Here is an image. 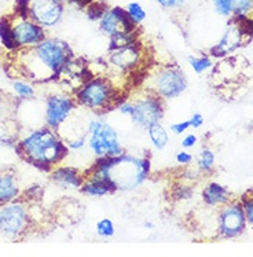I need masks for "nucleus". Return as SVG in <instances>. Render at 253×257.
<instances>
[{"label":"nucleus","mask_w":253,"mask_h":257,"mask_svg":"<svg viewBox=\"0 0 253 257\" xmlns=\"http://www.w3.org/2000/svg\"><path fill=\"white\" fill-rule=\"evenodd\" d=\"M16 55L21 77L33 83H58L63 66L74 53L63 39L47 36L37 46L21 50Z\"/></svg>","instance_id":"obj_1"},{"label":"nucleus","mask_w":253,"mask_h":257,"mask_svg":"<svg viewBox=\"0 0 253 257\" xmlns=\"http://www.w3.org/2000/svg\"><path fill=\"white\" fill-rule=\"evenodd\" d=\"M152 173V161L148 156L122 153L116 157L94 158L84 175L109 179L120 193H134L141 189Z\"/></svg>","instance_id":"obj_2"},{"label":"nucleus","mask_w":253,"mask_h":257,"mask_svg":"<svg viewBox=\"0 0 253 257\" xmlns=\"http://www.w3.org/2000/svg\"><path fill=\"white\" fill-rule=\"evenodd\" d=\"M16 153L32 167L46 173L65 163L70 154L61 134L47 125L35 128L20 137Z\"/></svg>","instance_id":"obj_3"},{"label":"nucleus","mask_w":253,"mask_h":257,"mask_svg":"<svg viewBox=\"0 0 253 257\" xmlns=\"http://www.w3.org/2000/svg\"><path fill=\"white\" fill-rule=\"evenodd\" d=\"M74 99L79 107L92 113L105 114L122 99V89L116 84L114 79L109 74H95L73 92Z\"/></svg>","instance_id":"obj_4"},{"label":"nucleus","mask_w":253,"mask_h":257,"mask_svg":"<svg viewBox=\"0 0 253 257\" xmlns=\"http://www.w3.org/2000/svg\"><path fill=\"white\" fill-rule=\"evenodd\" d=\"M116 109L122 115H126L131 122L141 130H148L149 126L163 120L165 113V100L160 96L139 88L131 95H124L122 99L116 105Z\"/></svg>","instance_id":"obj_5"},{"label":"nucleus","mask_w":253,"mask_h":257,"mask_svg":"<svg viewBox=\"0 0 253 257\" xmlns=\"http://www.w3.org/2000/svg\"><path fill=\"white\" fill-rule=\"evenodd\" d=\"M189 85L187 76L176 63L153 65L143 76L141 88L160 96L163 100H172L185 92Z\"/></svg>","instance_id":"obj_6"},{"label":"nucleus","mask_w":253,"mask_h":257,"mask_svg":"<svg viewBox=\"0 0 253 257\" xmlns=\"http://www.w3.org/2000/svg\"><path fill=\"white\" fill-rule=\"evenodd\" d=\"M85 134L92 158L116 157L125 153L116 128L100 113H94L85 122Z\"/></svg>","instance_id":"obj_7"},{"label":"nucleus","mask_w":253,"mask_h":257,"mask_svg":"<svg viewBox=\"0 0 253 257\" xmlns=\"http://www.w3.org/2000/svg\"><path fill=\"white\" fill-rule=\"evenodd\" d=\"M32 224V210L24 198L0 205V238L21 241Z\"/></svg>","instance_id":"obj_8"},{"label":"nucleus","mask_w":253,"mask_h":257,"mask_svg":"<svg viewBox=\"0 0 253 257\" xmlns=\"http://www.w3.org/2000/svg\"><path fill=\"white\" fill-rule=\"evenodd\" d=\"M146 47L141 40L134 42L128 46L110 51L107 55V68L111 73H106L111 77H126L128 74H135L145 69L146 65Z\"/></svg>","instance_id":"obj_9"},{"label":"nucleus","mask_w":253,"mask_h":257,"mask_svg":"<svg viewBox=\"0 0 253 257\" xmlns=\"http://www.w3.org/2000/svg\"><path fill=\"white\" fill-rule=\"evenodd\" d=\"M73 94L65 89L50 92L44 100V125L59 131L77 110Z\"/></svg>","instance_id":"obj_10"},{"label":"nucleus","mask_w":253,"mask_h":257,"mask_svg":"<svg viewBox=\"0 0 253 257\" xmlns=\"http://www.w3.org/2000/svg\"><path fill=\"white\" fill-rule=\"evenodd\" d=\"M246 217L242 205L237 200L230 201L221 206L217 213V235L221 239H234L241 236L246 230Z\"/></svg>","instance_id":"obj_11"},{"label":"nucleus","mask_w":253,"mask_h":257,"mask_svg":"<svg viewBox=\"0 0 253 257\" xmlns=\"http://www.w3.org/2000/svg\"><path fill=\"white\" fill-rule=\"evenodd\" d=\"M10 27L17 46L21 50H28L37 46L47 37V31L40 27L31 17H20L9 14Z\"/></svg>","instance_id":"obj_12"},{"label":"nucleus","mask_w":253,"mask_h":257,"mask_svg":"<svg viewBox=\"0 0 253 257\" xmlns=\"http://www.w3.org/2000/svg\"><path fill=\"white\" fill-rule=\"evenodd\" d=\"M66 5L61 0H31L29 17L46 31L58 27L65 16Z\"/></svg>","instance_id":"obj_13"},{"label":"nucleus","mask_w":253,"mask_h":257,"mask_svg":"<svg viewBox=\"0 0 253 257\" xmlns=\"http://www.w3.org/2000/svg\"><path fill=\"white\" fill-rule=\"evenodd\" d=\"M248 42L249 39L239 28V25L230 18L226 31L223 33L219 43L209 50V57H212L213 59H221L234 51H237L238 48L243 47Z\"/></svg>","instance_id":"obj_14"},{"label":"nucleus","mask_w":253,"mask_h":257,"mask_svg":"<svg viewBox=\"0 0 253 257\" xmlns=\"http://www.w3.org/2000/svg\"><path fill=\"white\" fill-rule=\"evenodd\" d=\"M98 27H99V31L107 37L139 29L130 20L125 7H120V6L109 7L98 22Z\"/></svg>","instance_id":"obj_15"},{"label":"nucleus","mask_w":253,"mask_h":257,"mask_svg":"<svg viewBox=\"0 0 253 257\" xmlns=\"http://www.w3.org/2000/svg\"><path fill=\"white\" fill-rule=\"evenodd\" d=\"M50 182L55 184L57 187L63 190H80L81 184L84 182L85 175L84 169L68 165V164H58L54 167L53 171L48 173Z\"/></svg>","instance_id":"obj_16"},{"label":"nucleus","mask_w":253,"mask_h":257,"mask_svg":"<svg viewBox=\"0 0 253 257\" xmlns=\"http://www.w3.org/2000/svg\"><path fill=\"white\" fill-rule=\"evenodd\" d=\"M21 180L14 169H2L0 171V205L9 204L20 200L22 197Z\"/></svg>","instance_id":"obj_17"},{"label":"nucleus","mask_w":253,"mask_h":257,"mask_svg":"<svg viewBox=\"0 0 253 257\" xmlns=\"http://www.w3.org/2000/svg\"><path fill=\"white\" fill-rule=\"evenodd\" d=\"M201 197H202L204 205L211 209H220L221 206H224L230 201L234 200L228 189H226L223 184L217 183L215 180L208 182L205 184V187L202 189V193H201Z\"/></svg>","instance_id":"obj_18"},{"label":"nucleus","mask_w":253,"mask_h":257,"mask_svg":"<svg viewBox=\"0 0 253 257\" xmlns=\"http://www.w3.org/2000/svg\"><path fill=\"white\" fill-rule=\"evenodd\" d=\"M79 191L83 195H87L91 198H102L106 195L117 193V189L109 179L95 176V175H85L84 182Z\"/></svg>","instance_id":"obj_19"},{"label":"nucleus","mask_w":253,"mask_h":257,"mask_svg":"<svg viewBox=\"0 0 253 257\" xmlns=\"http://www.w3.org/2000/svg\"><path fill=\"white\" fill-rule=\"evenodd\" d=\"M11 92H13V98L16 100H32L35 99L37 95L33 81L25 77L14 79L11 81Z\"/></svg>","instance_id":"obj_20"},{"label":"nucleus","mask_w":253,"mask_h":257,"mask_svg":"<svg viewBox=\"0 0 253 257\" xmlns=\"http://www.w3.org/2000/svg\"><path fill=\"white\" fill-rule=\"evenodd\" d=\"M146 131H148L149 139H150V143L153 145L154 149L164 150L167 147L169 142V134L167 131V128L163 125L161 121L152 124Z\"/></svg>","instance_id":"obj_21"},{"label":"nucleus","mask_w":253,"mask_h":257,"mask_svg":"<svg viewBox=\"0 0 253 257\" xmlns=\"http://www.w3.org/2000/svg\"><path fill=\"white\" fill-rule=\"evenodd\" d=\"M0 43L7 53L17 54L20 53V48L17 46L13 32H11L10 20L9 16H5L0 18Z\"/></svg>","instance_id":"obj_22"},{"label":"nucleus","mask_w":253,"mask_h":257,"mask_svg":"<svg viewBox=\"0 0 253 257\" xmlns=\"http://www.w3.org/2000/svg\"><path fill=\"white\" fill-rule=\"evenodd\" d=\"M215 163H216L215 153L212 152L209 147H202L197 157V167L204 176L211 175L215 171Z\"/></svg>","instance_id":"obj_23"},{"label":"nucleus","mask_w":253,"mask_h":257,"mask_svg":"<svg viewBox=\"0 0 253 257\" xmlns=\"http://www.w3.org/2000/svg\"><path fill=\"white\" fill-rule=\"evenodd\" d=\"M141 35H139V29L132 32H125V33H120V35H116V36L109 37V53L110 51H114L117 48H121L124 46H128L134 42H138L141 40Z\"/></svg>","instance_id":"obj_24"},{"label":"nucleus","mask_w":253,"mask_h":257,"mask_svg":"<svg viewBox=\"0 0 253 257\" xmlns=\"http://www.w3.org/2000/svg\"><path fill=\"white\" fill-rule=\"evenodd\" d=\"M65 142L68 146L69 153H81L88 150V139L85 131L76 132L70 138H65Z\"/></svg>","instance_id":"obj_25"},{"label":"nucleus","mask_w":253,"mask_h":257,"mask_svg":"<svg viewBox=\"0 0 253 257\" xmlns=\"http://www.w3.org/2000/svg\"><path fill=\"white\" fill-rule=\"evenodd\" d=\"M125 11L130 20L134 22L135 27H141L143 22L146 21L148 18V14H146V10L143 9V6L139 3V2H130L128 5L125 6Z\"/></svg>","instance_id":"obj_26"},{"label":"nucleus","mask_w":253,"mask_h":257,"mask_svg":"<svg viewBox=\"0 0 253 257\" xmlns=\"http://www.w3.org/2000/svg\"><path fill=\"white\" fill-rule=\"evenodd\" d=\"M187 62L195 74H204L213 66V58L209 55H201V57L190 55L187 58Z\"/></svg>","instance_id":"obj_27"},{"label":"nucleus","mask_w":253,"mask_h":257,"mask_svg":"<svg viewBox=\"0 0 253 257\" xmlns=\"http://www.w3.org/2000/svg\"><path fill=\"white\" fill-rule=\"evenodd\" d=\"M193 195H194V187H193V184L186 183V182H182V180H180L179 183L175 184L172 190H171V197L176 202L189 201Z\"/></svg>","instance_id":"obj_28"},{"label":"nucleus","mask_w":253,"mask_h":257,"mask_svg":"<svg viewBox=\"0 0 253 257\" xmlns=\"http://www.w3.org/2000/svg\"><path fill=\"white\" fill-rule=\"evenodd\" d=\"M109 7L110 6H107V3L103 2V0H94V2H91L90 5L87 6L84 13L90 21L99 22V20L103 17V14H105Z\"/></svg>","instance_id":"obj_29"},{"label":"nucleus","mask_w":253,"mask_h":257,"mask_svg":"<svg viewBox=\"0 0 253 257\" xmlns=\"http://www.w3.org/2000/svg\"><path fill=\"white\" fill-rule=\"evenodd\" d=\"M16 102L17 100L13 96L0 92V121L13 118V114L16 111Z\"/></svg>","instance_id":"obj_30"},{"label":"nucleus","mask_w":253,"mask_h":257,"mask_svg":"<svg viewBox=\"0 0 253 257\" xmlns=\"http://www.w3.org/2000/svg\"><path fill=\"white\" fill-rule=\"evenodd\" d=\"M95 231H96L98 236L103 238V239H109V238H113L114 234H116V226H114V223H113L111 219L103 217V219L96 221Z\"/></svg>","instance_id":"obj_31"},{"label":"nucleus","mask_w":253,"mask_h":257,"mask_svg":"<svg viewBox=\"0 0 253 257\" xmlns=\"http://www.w3.org/2000/svg\"><path fill=\"white\" fill-rule=\"evenodd\" d=\"M239 202L242 205L243 213H245V217H246V223L249 226L253 227V190L245 191L241 195Z\"/></svg>","instance_id":"obj_32"},{"label":"nucleus","mask_w":253,"mask_h":257,"mask_svg":"<svg viewBox=\"0 0 253 257\" xmlns=\"http://www.w3.org/2000/svg\"><path fill=\"white\" fill-rule=\"evenodd\" d=\"M253 0H232V16L252 17Z\"/></svg>","instance_id":"obj_33"},{"label":"nucleus","mask_w":253,"mask_h":257,"mask_svg":"<svg viewBox=\"0 0 253 257\" xmlns=\"http://www.w3.org/2000/svg\"><path fill=\"white\" fill-rule=\"evenodd\" d=\"M213 9L223 18L230 20L232 17V0H211Z\"/></svg>","instance_id":"obj_34"},{"label":"nucleus","mask_w":253,"mask_h":257,"mask_svg":"<svg viewBox=\"0 0 253 257\" xmlns=\"http://www.w3.org/2000/svg\"><path fill=\"white\" fill-rule=\"evenodd\" d=\"M180 178H182V182H186V183H194L198 179L204 178V175L201 172L198 167H191V164L185 167V169L180 172Z\"/></svg>","instance_id":"obj_35"},{"label":"nucleus","mask_w":253,"mask_h":257,"mask_svg":"<svg viewBox=\"0 0 253 257\" xmlns=\"http://www.w3.org/2000/svg\"><path fill=\"white\" fill-rule=\"evenodd\" d=\"M43 189L39 186V184H32L31 187H28L27 190L22 191V197L25 201H35V202H39V200L42 198Z\"/></svg>","instance_id":"obj_36"},{"label":"nucleus","mask_w":253,"mask_h":257,"mask_svg":"<svg viewBox=\"0 0 253 257\" xmlns=\"http://www.w3.org/2000/svg\"><path fill=\"white\" fill-rule=\"evenodd\" d=\"M186 2H187V0H156V3H157L161 9L169 11L180 10V9L186 5Z\"/></svg>","instance_id":"obj_37"},{"label":"nucleus","mask_w":253,"mask_h":257,"mask_svg":"<svg viewBox=\"0 0 253 257\" xmlns=\"http://www.w3.org/2000/svg\"><path fill=\"white\" fill-rule=\"evenodd\" d=\"M175 161H176V164H178L179 167H187L190 164H193L194 157H193V154H190V153L185 149V150H180V152L176 153Z\"/></svg>","instance_id":"obj_38"},{"label":"nucleus","mask_w":253,"mask_h":257,"mask_svg":"<svg viewBox=\"0 0 253 257\" xmlns=\"http://www.w3.org/2000/svg\"><path fill=\"white\" fill-rule=\"evenodd\" d=\"M29 3L31 0H16L13 14L20 17H29Z\"/></svg>","instance_id":"obj_39"},{"label":"nucleus","mask_w":253,"mask_h":257,"mask_svg":"<svg viewBox=\"0 0 253 257\" xmlns=\"http://www.w3.org/2000/svg\"><path fill=\"white\" fill-rule=\"evenodd\" d=\"M191 125H190V121L189 120H183L179 121V122H174L172 125H171V132L175 134V135H183L186 132L189 131Z\"/></svg>","instance_id":"obj_40"},{"label":"nucleus","mask_w":253,"mask_h":257,"mask_svg":"<svg viewBox=\"0 0 253 257\" xmlns=\"http://www.w3.org/2000/svg\"><path fill=\"white\" fill-rule=\"evenodd\" d=\"M198 143V137L195 134H187L186 137H183L182 139V147L189 150V149H193Z\"/></svg>","instance_id":"obj_41"},{"label":"nucleus","mask_w":253,"mask_h":257,"mask_svg":"<svg viewBox=\"0 0 253 257\" xmlns=\"http://www.w3.org/2000/svg\"><path fill=\"white\" fill-rule=\"evenodd\" d=\"M189 121H190V125H191V128L198 130V128H201V126L204 125V121H205V118H204V115L201 114V113H194V114H191Z\"/></svg>","instance_id":"obj_42"},{"label":"nucleus","mask_w":253,"mask_h":257,"mask_svg":"<svg viewBox=\"0 0 253 257\" xmlns=\"http://www.w3.org/2000/svg\"><path fill=\"white\" fill-rule=\"evenodd\" d=\"M145 227H148V228H153V223H145Z\"/></svg>","instance_id":"obj_43"},{"label":"nucleus","mask_w":253,"mask_h":257,"mask_svg":"<svg viewBox=\"0 0 253 257\" xmlns=\"http://www.w3.org/2000/svg\"><path fill=\"white\" fill-rule=\"evenodd\" d=\"M61 2H62V3H65V5H66V3H68L69 0H61Z\"/></svg>","instance_id":"obj_44"}]
</instances>
